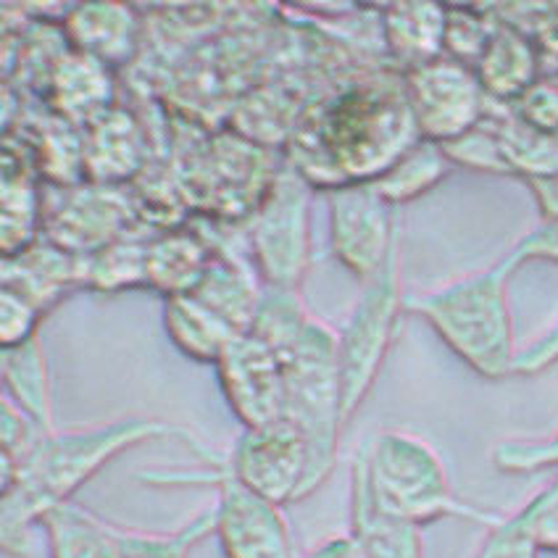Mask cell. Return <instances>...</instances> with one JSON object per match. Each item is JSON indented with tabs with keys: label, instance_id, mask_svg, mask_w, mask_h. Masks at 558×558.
<instances>
[{
	"label": "cell",
	"instance_id": "obj_34",
	"mask_svg": "<svg viewBox=\"0 0 558 558\" xmlns=\"http://www.w3.org/2000/svg\"><path fill=\"white\" fill-rule=\"evenodd\" d=\"M513 117L543 135H558V74H543L517 104Z\"/></svg>",
	"mask_w": 558,
	"mask_h": 558
},
{
	"label": "cell",
	"instance_id": "obj_12",
	"mask_svg": "<svg viewBox=\"0 0 558 558\" xmlns=\"http://www.w3.org/2000/svg\"><path fill=\"white\" fill-rule=\"evenodd\" d=\"M219 385L245 429L284 416V361L253 335H238L217 361Z\"/></svg>",
	"mask_w": 558,
	"mask_h": 558
},
{
	"label": "cell",
	"instance_id": "obj_24",
	"mask_svg": "<svg viewBox=\"0 0 558 558\" xmlns=\"http://www.w3.org/2000/svg\"><path fill=\"white\" fill-rule=\"evenodd\" d=\"M198 301L214 308L221 319H227L238 332H248L253 314H256L258 301L264 295V282H258L253 271L225 253H214L206 275L195 284Z\"/></svg>",
	"mask_w": 558,
	"mask_h": 558
},
{
	"label": "cell",
	"instance_id": "obj_13",
	"mask_svg": "<svg viewBox=\"0 0 558 558\" xmlns=\"http://www.w3.org/2000/svg\"><path fill=\"white\" fill-rule=\"evenodd\" d=\"M474 72H477L487 98L500 106L517 104L545 74L543 56L535 37L527 29L506 22V19H500Z\"/></svg>",
	"mask_w": 558,
	"mask_h": 558
},
{
	"label": "cell",
	"instance_id": "obj_39",
	"mask_svg": "<svg viewBox=\"0 0 558 558\" xmlns=\"http://www.w3.org/2000/svg\"><path fill=\"white\" fill-rule=\"evenodd\" d=\"M303 558H366V556L364 550H361V545L353 541L351 532H345V535H332L327 537V541H322L319 545H314V548H311Z\"/></svg>",
	"mask_w": 558,
	"mask_h": 558
},
{
	"label": "cell",
	"instance_id": "obj_27",
	"mask_svg": "<svg viewBox=\"0 0 558 558\" xmlns=\"http://www.w3.org/2000/svg\"><path fill=\"white\" fill-rule=\"evenodd\" d=\"M311 322V314L303 306L298 290L264 288L256 314L248 327V335L269 345L279 359H288L301 342Z\"/></svg>",
	"mask_w": 558,
	"mask_h": 558
},
{
	"label": "cell",
	"instance_id": "obj_28",
	"mask_svg": "<svg viewBox=\"0 0 558 558\" xmlns=\"http://www.w3.org/2000/svg\"><path fill=\"white\" fill-rule=\"evenodd\" d=\"M82 284L95 290H126L148 284V240L126 238L82 256Z\"/></svg>",
	"mask_w": 558,
	"mask_h": 558
},
{
	"label": "cell",
	"instance_id": "obj_30",
	"mask_svg": "<svg viewBox=\"0 0 558 558\" xmlns=\"http://www.w3.org/2000/svg\"><path fill=\"white\" fill-rule=\"evenodd\" d=\"M500 24L498 11L472 9V5H448L446 56L466 66H477L493 32Z\"/></svg>",
	"mask_w": 558,
	"mask_h": 558
},
{
	"label": "cell",
	"instance_id": "obj_8",
	"mask_svg": "<svg viewBox=\"0 0 558 558\" xmlns=\"http://www.w3.org/2000/svg\"><path fill=\"white\" fill-rule=\"evenodd\" d=\"M403 80L418 135L429 143H453L474 130L490 109L477 72L448 56L409 69Z\"/></svg>",
	"mask_w": 558,
	"mask_h": 558
},
{
	"label": "cell",
	"instance_id": "obj_17",
	"mask_svg": "<svg viewBox=\"0 0 558 558\" xmlns=\"http://www.w3.org/2000/svg\"><path fill=\"white\" fill-rule=\"evenodd\" d=\"M448 5L392 3L383 11V37L403 72L446 56Z\"/></svg>",
	"mask_w": 558,
	"mask_h": 558
},
{
	"label": "cell",
	"instance_id": "obj_38",
	"mask_svg": "<svg viewBox=\"0 0 558 558\" xmlns=\"http://www.w3.org/2000/svg\"><path fill=\"white\" fill-rule=\"evenodd\" d=\"M558 361V322L541 340L532 342L530 348L519 351L517 364H513V374H537Z\"/></svg>",
	"mask_w": 558,
	"mask_h": 558
},
{
	"label": "cell",
	"instance_id": "obj_16",
	"mask_svg": "<svg viewBox=\"0 0 558 558\" xmlns=\"http://www.w3.org/2000/svg\"><path fill=\"white\" fill-rule=\"evenodd\" d=\"M135 11L122 3H87L66 14V37L77 53L122 66L137 50Z\"/></svg>",
	"mask_w": 558,
	"mask_h": 558
},
{
	"label": "cell",
	"instance_id": "obj_2",
	"mask_svg": "<svg viewBox=\"0 0 558 558\" xmlns=\"http://www.w3.org/2000/svg\"><path fill=\"white\" fill-rule=\"evenodd\" d=\"M517 269L504 256L490 269L405 298V311L424 316L450 351L482 377L504 379L513 374L519 356L509 306V279Z\"/></svg>",
	"mask_w": 558,
	"mask_h": 558
},
{
	"label": "cell",
	"instance_id": "obj_36",
	"mask_svg": "<svg viewBox=\"0 0 558 558\" xmlns=\"http://www.w3.org/2000/svg\"><path fill=\"white\" fill-rule=\"evenodd\" d=\"M537 545L550 554H558V477L535 493L527 504L519 509Z\"/></svg>",
	"mask_w": 558,
	"mask_h": 558
},
{
	"label": "cell",
	"instance_id": "obj_20",
	"mask_svg": "<svg viewBox=\"0 0 558 558\" xmlns=\"http://www.w3.org/2000/svg\"><path fill=\"white\" fill-rule=\"evenodd\" d=\"M50 90H53L56 113L72 124L85 122L87 126L113 109L109 66L85 53H74L72 59L63 56L56 63Z\"/></svg>",
	"mask_w": 558,
	"mask_h": 558
},
{
	"label": "cell",
	"instance_id": "obj_14",
	"mask_svg": "<svg viewBox=\"0 0 558 558\" xmlns=\"http://www.w3.org/2000/svg\"><path fill=\"white\" fill-rule=\"evenodd\" d=\"M351 535L366 558H424L422 527L374 500L359 450L351 461Z\"/></svg>",
	"mask_w": 558,
	"mask_h": 558
},
{
	"label": "cell",
	"instance_id": "obj_18",
	"mask_svg": "<svg viewBox=\"0 0 558 558\" xmlns=\"http://www.w3.org/2000/svg\"><path fill=\"white\" fill-rule=\"evenodd\" d=\"M35 150L5 145L3 154V258L37 243L43 227V198L35 182Z\"/></svg>",
	"mask_w": 558,
	"mask_h": 558
},
{
	"label": "cell",
	"instance_id": "obj_15",
	"mask_svg": "<svg viewBox=\"0 0 558 558\" xmlns=\"http://www.w3.org/2000/svg\"><path fill=\"white\" fill-rule=\"evenodd\" d=\"M74 284H82V256L59 248L50 240H37L27 251L3 258V288L29 298L46 314Z\"/></svg>",
	"mask_w": 558,
	"mask_h": 558
},
{
	"label": "cell",
	"instance_id": "obj_19",
	"mask_svg": "<svg viewBox=\"0 0 558 558\" xmlns=\"http://www.w3.org/2000/svg\"><path fill=\"white\" fill-rule=\"evenodd\" d=\"M140 163V130L124 111L111 109L85 126V174L93 185L117 187V182L137 174Z\"/></svg>",
	"mask_w": 558,
	"mask_h": 558
},
{
	"label": "cell",
	"instance_id": "obj_3",
	"mask_svg": "<svg viewBox=\"0 0 558 558\" xmlns=\"http://www.w3.org/2000/svg\"><path fill=\"white\" fill-rule=\"evenodd\" d=\"M359 456L374 500L418 527L437 519H469L490 530L506 517L456 496L440 453L422 435L379 429L359 448Z\"/></svg>",
	"mask_w": 558,
	"mask_h": 558
},
{
	"label": "cell",
	"instance_id": "obj_32",
	"mask_svg": "<svg viewBox=\"0 0 558 558\" xmlns=\"http://www.w3.org/2000/svg\"><path fill=\"white\" fill-rule=\"evenodd\" d=\"M493 464L506 474H530L541 469H558V429L548 437L500 440L490 453Z\"/></svg>",
	"mask_w": 558,
	"mask_h": 558
},
{
	"label": "cell",
	"instance_id": "obj_40",
	"mask_svg": "<svg viewBox=\"0 0 558 558\" xmlns=\"http://www.w3.org/2000/svg\"><path fill=\"white\" fill-rule=\"evenodd\" d=\"M527 185L535 193V201L541 206L545 221H558V174L545 177V180H530Z\"/></svg>",
	"mask_w": 558,
	"mask_h": 558
},
{
	"label": "cell",
	"instance_id": "obj_35",
	"mask_svg": "<svg viewBox=\"0 0 558 558\" xmlns=\"http://www.w3.org/2000/svg\"><path fill=\"white\" fill-rule=\"evenodd\" d=\"M43 314L46 311L37 308L29 298L3 288L0 293V342L3 348H16L35 340Z\"/></svg>",
	"mask_w": 558,
	"mask_h": 558
},
{
	"label": "cell",
	"instance_id": "obj_31",
	"mask_svg": "<svg viewBox=\"0 0 558 558\" xmlns=\"http://www.w3.org/2000/svg\"><path fill=\"white\" fill-rule=\"evenodd\" d=\"M442 150H446L453 167L487 171V174H511L509 158H506L504 145H500L496 126L487 117L474 130H469L466 135L442 145Z\"/></svg>",
	"mask_w": 558,
	"mask_h": 558
},
{
	"label": "cell",
	"instance_id": "obj_4",
	"mask_svg": "<svg viewBox=\"0 0 558 558\" xmlns=\"http://www.w3.org/2000/svg\"><path fill=\"white\" fill-rule=\"evenodd\" d=\"M284 418H290L308 442V498L335 472L340 435L345 429L338 369V332L314 316H311L295 351L284 359Z\"/></svg>",
	"mask_w": 558,
	"mask_h": 558
},
{
	"label": "cell",
	"instance_id": "obj_9",
	"mask_svg": "<svg viewBox=\"0 0 558 558\" xmlns=\"http://www.w3.org/2000/svg\"><path fill=\"white\" fill-rule=\"evenodd\" d=\"M225 466L234 480L277 506L306 498L311 474L308 442L284 416L264 427L245 429Z\"/></svg>",
	"mask_w": 558,
	"mask_h": 558
},
{
	"label": "cell",
	"instance_id": "obj_37",
	"mask_svg": "<svg viewBox=\"0 0 558 558\" xmlns=\"http://www.w3.org/2000/svg\"><path fill=\"white\" fill-rule=\"evenodd\" d=\"M506 256H509L517 266L527 262L558 264V221H543L537 230L524 234Z\"/></svg>",
	"mask_w": 558,
	"mask_h": 558
},
{
	"label": "cell",
	"instance_id": "obj_21",
	"mask_svg": "<svg viewBox=\"0 0 558 558\" xmlns=\"http://www.w3.org/2000/svg\"><path fill=\"white\" fill-rule=\"evenodd\" d=\"M163 327H167L171 342L187 359L214 366L227 351V345L238 335H243L230 322L221 319L217 311L208 308L190 293L163 298Z\"/></svg>",
	"mask_w": 558,
	"mask_h": 558
},
{
	"label": "cell",
	"instance_id": "obj_22",
	"mask_svg": "<svg viewBox=\"0 0 558 558\" xmlns=\"http://www.w3.org/2000/svg\"><path fill=\"white\" fill-rule=\"evenodd\" d=\"M40 527L46 530L50 558H122L117 524L74 500L50 509Z\"/></svg>",
	"mask_w": 558,
	"mask_h": 558
},
{
	"label": "cell",
	"instance_id": "obj_5",
	"mask_svg": "<svg viewBox=\"0 0 558 558\" xmlns=\"http://www.w3.org/2000/svg\"><path fill=\"white\" fill-rule=\"evenodd\" d=\"M405 311L401 284V243L390 253L388 264L364 282L356 308L338 332V369L342 396V424H351L369 396L385 359L396 340L398 322Z\"/></svg>",
	"mask_w": 558,
	"mask_h": 558
},
{
	"label": "cell",
	"instance_id": "obj_1",
	"mask_svg": "<svg viewBox=\"0 0 558 558\" xmlns=\"http://www.w3.org/2000/svg\"><path fill=\"white\" fill-rule=\"evenodd\" d=\"M161 437L187 442L203 461H208V466L225 464V459H219L193 429L167 418L124 416L98 427L48 433L19 464L14 485L3 490L0 537L5 554L27 556L32 550V527L40 524L50 509L69 504L85 482H90L124 450Z\"/></svg>",
	"mask_w": 558,
	"mask_h": 558
},
{
	"label": "cell",
	"instance_id": "obj_29",
	"mask_svg": "<svg viewBox=\"0 0 558 558\" xmlns=\"http://www.w3.org/2000/svg\"><path fill=\"white\" fill-rule=\"evenodd\" d=\"M117 530L122 558H190L195 545L206 541L208 535H217V509L211 506L201 511L177 532H145L119 527V524Z\"/></svg>",
	"mask_w": 558,
	"mask_h": 558
},
{
	"label": "cell",
	"instance_id": "obj_10",
	"mask_svg": "<svg viewBox=\"0 0 558 558\" xmlns=\"http://www.w3.org/2000/svg\"><path fill=\"white\" fill-rule=\"evenodd\" d=\"M327 206L335 256L366 282L388 264L390 253L401 243L392 206L377 193L372 180L329 187Z\"/></svg>",
	"mask_w": 558,
	"mask_h": 558
},
{
	"label": "cell",
	"instance_id": "obj_25",
	"mask_svg": "<svg viewBox=\"0 0 558 558\" xmlns=\"http://www.w3.org/2000/svg\"><path fill=\"white\" fill-rule=\"evenodd\" d=\"M3 379L5 396L19 409L27 411L46 433H53V398H50L48 364L40 340L35 338L24 345L3 348Z\"/></svg>",
	"mask_w": 558,
	"mask_h": 558
},
{
	"label": "cell",
	"instance_id": "obj_23",
	"mask_svg": "<svg viewBox=\"0 0 558 558\" xmlns=\"http://www.w3.org/2000/svg\"><path fill=\"white\" fill-rule=\"evenodd\" d=\"M214 251L201 234L169 230L148 240V284L163 298L193 293L206 275Z\"/></svg>",
	"mask_w": 558,
	"mask_h": 558
},
{
	"label": "cell",
	"instance_id": "obj_26",
	"mask_svg": "<svg viewBox=\"0 0 558 558\" xmlns=\"http://www.w3.org/2000/svg\"><path fill=\"white\" fill-rule=\"evenodd\" d=\"M450 169H453V163H450L442 145L429 143V140H418L392 167L385 169L372 182L377 187V193L396 208L427 195L429 190L446 180Z\"/></svg>",
	"mask_w": 558,
	"mask_h": 558
},
{
	"label": "cell",
	"instance_id": "obj_33",
	"mask_svg": "<svg viewBox=\"0 0 558 558\" xmlns=\"http://www.w3.org/2000/svg\"><path fill=\"white\" fill-rule=\"evenodd\" d=\"M543 548L537 545L532 532L519 517V511L506 513L496 527L487 530L474 558H541Z\"/></svg>",
	"mask_w": 558,
	"mask_h": 558
},
{
	"label": "cell",
	"instance_id": "obj_7",
	"mask_svg": "<svg viewBox=\"0 0 558 558\" xmlns=\"http://www.w3.org/2000/svg\"><path fill=\"white\" fill-rule=\"evenodd\" d=\"M227 461V459H225ZM148 482H208L217 485V537L227 558H295L293 535L282 506L271 504L227 472L225 464L206 474H148Z\"/></svg>",
	"mask_w": 558,
	"mask_h": 558
},
{
	"label": "cell",
	"instance_id": "obj_11",
	"mask_svg": "<svg viewBox=\"0 0 558 558\" xmlns=\"http://www.w3.org/2000/svg\"><path fill=\"white\" fill-rule=\"evenodd\" d=\"M130 225V198L109 185L61 187V198L53 206L43 203V232L74 256H93L126 238Z\"/></svg>",
	"mask_w": 558,
	"mask_h": 558
},
{
	"label": "cell",
	"instance_id": "obj_6",
	"mask_svg": "<svg viewBox=\"0 0 558 558\" xmlns=\"http://www.w3.org/2000/svg\"><path fill=\"white\" fill-rule=\"evenodd\" d=\"M251 253L264 288H301L311 258V182L293 163L277 171L258 201Z\"/></svg>",
	"mask_w": 558,
	"mask_h": 558
}]
</instances>
